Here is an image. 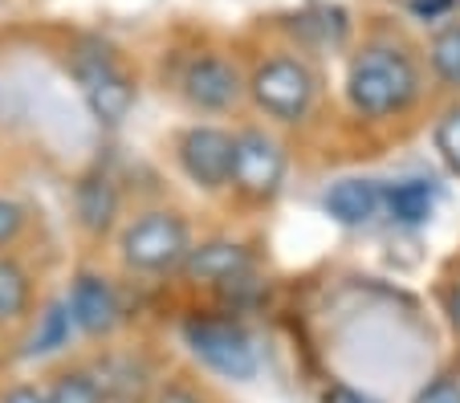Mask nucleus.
<instances>
[{
  "label": "nucleus",
  "instance_id": "16",
  "mask_svg": "<svg viewBox=\"0 0 460 403\" xmlns=\"http://www.w3.org/2000/svg\"><path fill=\"white\" fill-rule=\"evenodd\" d=\"M70 326H74V314H70V302H53L49 310L41 314L37 322L33 338H29V351L25 355H53L70 342Z\"/></svg>",
  "mask_w": 460,
  "mask_h": 403
},
{
  "label": "nucleus",
  "instance_id": "17",
  "mask_svg": "<svg viewBox=\"0 0 460 403\" xmlns=\"http://www.w3.org/2000/svg\"><path fill=\"white\" fill-rule=\"evenodd\" d=\"M49 403H106V391L98 383V375L90 371H61L53 379V387L45 391Z\"/></svg>",
  "mask_w": 460,
  "mask_h": 403
},
{
  "label": "nucleus",
  "instance_id": "19",
  "mask_svg": "<svg viewBox=\"0 0 460 403\" xmlns=\"http://www.w3.org/2000/svg\"><path fill=\"white\" fill-rule=\"evenodd\" d=\"M25 220L29 216L17 200H4V196H0V253L9 245H17V237L25 232Z\"/></svg>",
  "mask_w": 460,
  "mask_h": 403
},
{
  "label": "nucleus",
  "instance_id": "3",
  "mask_svg": "<svg viewBox=\"0 0 460 403\" xmlns=\"http://www.w3.org/2000/svg\"><path fill=\"white\" fill-rule=\"evenodd\" d=\"M70 74L78 82L82 98H86L90 114L102 127H119L130 114L139 86L127 74V66L119 62V53L102 41H78L70 49Z\"/></svg>",
  "mask_w": 460,
  "mask_h": 403
},
{
  "label": "nucleus",
  "instance_id": "15",
  "mask_svg": "<svg viewBox=\"0 0 460 403\" xmlns=\"http://www.w3.org/2000/svg\"><path fill=\"white\" fill-rule=\"evenodd\" d=\"M428 66H432L436 82L448 90H460V21H448L432 33L428 41Z\"/></svg>",
  "mask_w": 460,
  "mask_h": 403
},
{
  "label": "nucleus",
  "instance_id": "18",
  "mask_svg": "<svg viewBox=\"0 0 460 403\" xmlns=\"http://www.w3.org/2000/svg\"><path fill=\"white\" fill-rule=\"evenodd\" d=\"M432 139H436V151H440V159L460 176V102L448 106V110L436 118Z\"/></svg>",
  "mask_w": 460,
  "mask_h": 403
},
{
  "label": "nucleus",
  "instance_id": "6",
  "mask_svg": "<svg viewBox=\"0 0 460 403\" xmlns=\"http://www.w3.org/2000/svg\"><path fill=\"white\" fill-rule=\"evenodd\" d=\"M183 338H188L191 355L212 367L225 379H252L257 375V351H252L249 334L233 322H220V318H200V322L183 326Z\"/></svg>",
  "mask_w": 460,
  "mask_h": 403
},
{
  "label": "nucleus",
  "instance_id": "2",
  "mask_svg": "<svg viewBox=\"0 0 460 403\" xmlns=\"http://www.w3.org/2000/svg\"><path fill=\"white\" fill-rule=\"evenodd\" d=\"M249 98L265 118L273 123H302L310 118L314 102H318V74L305 57L297 53H270V57H261L249 74Z\"/></svg>",
  "mask_w": 460,
  "mask_h": 403
},
{
  "label": "nucleus",
  "instance_id": "1",
  "mask_svg": "<svg viewBox=\"0 0 460 403\" xmlns=\"http://www.w3.org/2000/svg\"><path fill=\"white\" fill-rule=\"evenodd\" d=\"M424 94V74L400 41L375 37L347 62V102L363 118H395Z\"/></svg>",
  "mask_w": 460,
  "mask_h": 403
},
{
  "label": "nucleus",
  "instance_id": "14",
  "mask_svg": "<svg viewBox=\"0 0 460 403\" xmlns=\"http://www.w3.org/2000/svg\"><path fill=\"white\" fill-rule=\"evenodd\" d=\"M383 208L391 212L395 224H424L436 208V196L424 180H403V184L383 192Z\"/></svg>",
  "mask_w": 460,
  "mask_h": 403
},
{
  "label": "nucleus",
  "instance_id": "9",
  "mask_svg": "<svg viewBox=\"0 0 460 403\" xmlns=\"http://www.w3.org/2000/svg\"><path fill=\"white\" fill-rule=\"evenodd\" d=\"M180 273L191 285H233L236 277L252 273V253L241 241H204V245H191Z\"/></svg>",
  "mask_w": 460,
  "mask_h": 403
},
{
  "label": "nucleus",
  "instance_id": "4",
  "mask_svg": "<svg viewBox=\"0 0 460 403\" xmlns=\"http://www.w3.org/2000/svg\"><path fill=\"white\" fill-rule=\"evenodd\" d=\"M188 253H191V228H188V220L172 208L139 212V216L122 228V237H119L122 265L135 269V273L180 269Z\"/></svg>",
  "mask_w": 460,
  "mask_h": 403
},
{
  "label": "nucleus",
  "instance_id": "8",
  "mask_svg": "<svg viewBox=\"0 0 460 403\" xmlns=\"http://www.w3.org/2000/svg\"><path fill=\"white\" fill-rule=\"evenodd\" d=\"M175 163L204 192H220L233 180V131L220 127H188L175 139Z\"/></svg>",
  "mask_w": 460,
  "mask_h": 403
},
{
  "label": "nucleus",
  "instance_id": "7",
  "mask_svg": "<svg viewBox=\"0 0 460 403\" xmlns=\"http://www.w3.org/2000/svg\"><path fill=\"white\" fill-rule=\"evenodd\" d=\"M180 90L196 110L204 114H225L249 94V78H241L233 57L225 53L208 49V53H196L188 66H183V78Z\"/></svg>",
  "mask_w": 460,
  "mask_h": 403
},
{
  "label": "nucleus",
  "instance_id": "20",
  "mask_svg": "<svg viewBox=\"0 0 460 403\" xmlns=\"http://www.w3.org/2000/svg\"><path fill=\"white\" fill-rule=\"evenodd\" d=\"M411 403H460V375H436Z\"/></svg>",
  "mask_w": 460,
  "mask_h": 403
},
{
  "label": "nucleus",
  "instance_id": "12",
  "mask_svg": "<svg viewBox=\"0 0 460 403\" xmlns=\"http://www.w3.org/2000/svg\"><path fill=\"white\" fill-rule=\"evenodd\" d=\"M322 204H326V212L339 224L363 228L383 212V188L371 184V180H339V184H331V192H326Z\"/></svg>",
  "mask_w": 460,
  "mask_h": 403
},
{
  "label": "nucleus",
  "instance_id": "22",
  "mask_svg": "<svg viewBox=\"0 0 460 403\" xmlns=\"http://www.w3.org/2000/svg\"><path fill=\"white\" fill-rule=\"evenodd\" d=\"M326 403H375L371 395H358V391H350V387H331V391H326Z\"/></svg>",
  "mask_w": 460,
  "mask_h": 403
},
{
  "label": "nucleus",
  "instance_id": "5",
  "mask_svg": "<svg viewBox=\"0 0 460 403\" xmlns=\"http://www.w3.org/2000/svg\"><path fill=\"white\" fill-rule=\"evenodd\" d=\"M289 155L281 147V139L265 127H241L233 135V180L228 188L236 192V200L249 208H265L278 200L281 184H286Z\"/></svg>",
  "mask_w": 460,
  "mask_h": 403
},
{
  "label": "nucleus",
  "instance_id": "10",
  "mask_svg": "<svg viewBox=\"0 0 460 403\" xmlns=\"http://www.w3.org/2000/svg\"><path fill=\"white\" fill-rule=\"evenodd\" d=\"M70 314H74V326L82 334H111L119 326V293H114L111 277L102 273H78L74 277V290H70Z\"/></svg>",
  "mask_w": 460,
  "mask_h": 403
},
{
  "label": "nucleus",
  "instance_id": "23",
  "mask_svg": "<svg viewBox=\"0 0 460 403\" xmlns=\"http://www.w3.org/2000/svg\"><path fill=\"white\" fill-rule=\"evenodd\" d=\"M4 403H49L37 387H13L9 395H4Z\"/></svg>",
  "mask_w": 460,
  "mask_h": 403
},
{
  "label": "nucleus",
  "instance_id": "13",
  "mask_svg": "<svg viewBox=\"0 0 460 403\" xmlns=\"http://www.w3.org/2000/svg\"><path fill=\"white\" fill-rule=\"evenodd\" d=\"M33 306V277L21 261L0 257V326H13Z\"/></svg>",
  "mask_w": 460,
  "mask_h": 403
},
{
  "label": "nucleus",
  "instance_id": "11",
  "mask_svg": "<svg viewBox=\"0 0 460 403\" xmlns=\"http://www.w3.org/2000/svg\"><path fill=\"white\" fill-rule=\"evenodd\" d=\"M74 212L90 237H106L119 216V184L106 171H86L74 188Z\"/></svg>",
  "mask_w": 460,
  "mask_h": 403
},
{
  "label": "nucleus",
  "instance_id": "21",
  "mask_svg": "<svg viewBox=\"0 0 460 403\" xmlns=\"http://www.w3.org/2000/svg\"><path fill=\"white\" fill-rule=\"evenodd\" d=\"M155 403H204V399L191 391V387H183V383H167L164 391L155 395Z\"/></svg>",
  "mask_w": 460,
  "mask_h": 403
}]
</instances>
